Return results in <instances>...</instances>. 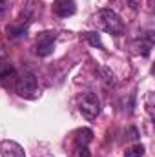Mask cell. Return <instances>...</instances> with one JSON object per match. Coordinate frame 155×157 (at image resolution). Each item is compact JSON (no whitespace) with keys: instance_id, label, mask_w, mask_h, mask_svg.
Segmentation results:
<instances>
[{"instance_id":"cell-1","label":"cell","mask_w":155,"mask_h":157,"mask_svg":"<svg viewBox=\"0 0 155 157\" xmlns=\"http://www.w3.org/2000/svg\"><path fill=\"white\" fill-rule=\"evenodd\" d=\"M95 26H97L100 31L110 33V35H113V37H120V35L124 33V29H126L122 18L117 15L113 9H106V7L100 9V11L95 15Z\"/></svg>"},{"instance_id":"cell-2","label":"cell","mask_w":155,"mask_h":157,"mask_svg":"<svg viewBox=\"0 0 155 157\" xmlns=\"http://www.w3.org/2000/svg\"><path fill=\"white\" fill-rule=\"evenodd\" d=\"M15 91L22 99H29V101L37 99L40 95V88H39V80L35 77V73L22 71L18 75V78H17V82H15Z\"/></svg>"},{"instance_id":"cell-3","label":"cell","mask_w":155,"mask_h":157,"mask_svg":"<svg viewBox=\"0 0 155 157\" xmlns=\"http://www.w3.org/2000/svg\"><path fill=\"white\" fill-rule=\"evenodd\" d=\"M100 108H102L100 106V99L95 93L88 91V93L80 95V99H78V112L82 113L84 119H88V121L97 119L100 115Z\"/></svg>"},{"instance_id":"cell-4","label":"cell","mask_w":155,"mask_h":157,"mask_svg":"<svg viewBox=\"0 0 155 157\" xmlns=\"http://www.w3.org/2000/svg\"><path fill=\"white\" fill-rule=\"evenodd\" d=\"M55 40H57V33L55 31H42L37 37L35 42V53L39 57H47L53 53V48H55Z\"/></svg>"},{"instance_id":"cell-5","label":"cell","mask_w":155,"mask_h":157,"mask_svg":"<svg viewBox=\"0 0 155 157\" xmlns=\"http://www.w3.org/2000/svg\"><path fill=\"white\" fill-rule=\"evenodd\" d=\"M75 11H77L75 0H55L53 2V13L60 18H68L75 15Z\"/></svg>"},{"instance_id":"cell-6","label":"cell","mask_w":155,"mask_h":157,"mask_svg":"<svg viewBox=\"0 0 155 157\" xmlns=\"http://www.w3.org/2000/svg\"><path fill=\"white\" fill-rule=\"evenodd\" d=\"M0 154L2 157H26L24 148L17 141H11V139L0 141Z\"/></svg>"},{"instance_id":"cell-7","label":"cell","mask_w":155,"mask_h":157,"mask_svg":"<svg viewBox=\"0 0 155 157\" xmlns=\"http://www.w3.org/2000/svg\"><path fill=\"white\" fill-rule=\"evenodd\" d=\"M17 75V70H15V64L6 59V57H0V82H6L9 78H13Z\"/></svg>"},{"instance_id":"cell-8","label":"cell","mask_w":155,"mask_h":157,"mask_svg":"<svg viewBox=\"0 0 155 157\" xmlns=\"http://www.w3.org/2000/svg\"><path fill=\"white\" fill-rule=\"evenodd\" d=\"M93 141V132L89 128H80L75 133V144L77 146H88Z\"/></svg>"},{"instance_id":"cell-9","label":"cell","mask_w":155,"mask_h":157,"mask_svg":"<svg viewBox=\"0 0 155 157\" xmlns=\"http://www.w3.org/2000/svg\"><path fill=\"white\" fill-rule=\"evenodd\" d=\"M82 37H84V40H88L89 46H93V48H99V49L104 48L102 46V40H100V35L97 31H86V33H82Z\"/></svg>"},{"instance_id":"cell-10","label":"cell","mask_w":155,"mask_h":157,"mask_svg":"<svg viewBox=\"0 0 155 157\" xmlns=\"http://www.w3.org/2000/svg\"><path fill=\"white\" fill-rule=\"evenodd\" d=\"M142 155H144V146H142V144L130 146V148L124 152V157H142Z\"/></svg>"},{"instance_id":"cell-11","label":"cell","mask_w":155,"mask_h":157,"mask_svg":"<svg viewBox=\"0 0 155 157\" xmlns=\"http://www.w3.org/2000/svg\"><path fill=\"white\" fill-rule=\"evenodd\" d=\"M77 157H91L88 146H77Z\"/></svg>"},{"instance_id":"cell-12","label":"cell","mask_w":155,"mask_h":157,"mask_svg":"<svg viewBox=\"0 0 155 157\" xmlns=\"http://www.w3.org/2000/svg\"><path fill=\"white\" fill-rule=\"evenodd\" d=\"M7 9V2L6 0H0V13H4Z\"/></svg>"}]
</instances>
